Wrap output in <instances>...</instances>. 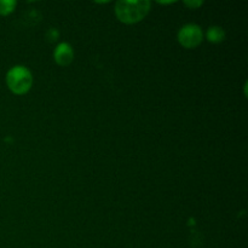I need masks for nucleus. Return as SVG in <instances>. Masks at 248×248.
I'll return each mask as SVG.
<instances>
[{
  "instance_id": "f257e3e1",
  "label": "nucleus",
  "mask_w": 248,
  "mask_h": 248,
  "mask_svg": "<svg viewBox=\"0 0 248 248\" xmlns=\"http://www.w3.org/2000/svg\"><path fill=\"white\" fill-rule=\"evenodd\" d=\"M150 10V1L148 0H120L115 5L118 18L124 23H136L144 18Z\"/></svg>"
},
{
  "instance_id": "f03ea898",
  "label": "nucleus",
  "mask_w": 248,
  "mask_h": 248,
  "mask_svg": "<svg viewBox=\"0 0 248 248\" xmlns=\"http://www.w3.org/2000/svg\"><path fill=\"white\" fill-rule=\"evenodd\" d=\"M6 84L9 89L16 94H23L29 91L33 84L31 72L23 65L12 67L6 74Z\"/></svg>"
},
{
  "instance_id": "7ed1b4c3",
  "label": "nucleus",
  "mask_w": 248,
  "mask_h": 248,
  "mask_svg": "<svg viewBox=\"0 0 248 248\" xmlns=\"http://www.w3.org/2000/svg\"><path fill=\"white\" fill-rule=\"evenodd\" d=\"M203 39L202 31L196 24H186L178 33V40L181 45L186 48H194L201 44Z\"/></svg>"
},
{
  "instance_id": "20e7f679",
  "label": "nucleus",
  "mask_w": 248,
  "mask_h": 248,
  "mask_svg": "<svg viewBox=\"0 0 248 248\" xmlns=\"http://www.w3.org/2000/svg\"><path fill=\"white\" fill-rule=\"evenodd\" d=\"M53 57L55 61L60 65H65L70 64L73 62V58H74V51H73L72 46L67 43H62L56 47L55 53H53Z\"/></svg>"
},
{
  "instance_id": "39448f33",
  "label": "nucleus",
  "mask_w": 248,
  "mask_h": 248,
  "mask_svg": "<svg viewBox=\"0 0 248 248\" xmlns=\"http://www.w3.org/2000/svg\"><path fill=\"white\" fill-rule=\"evenodd\" d=\"M225 38V31H223V28L218 26H213L211 28H208L207 31V39L211 43H220V41L224 40Z\"/></svg>"
},
{
  "instance_id": "423d86ee",
  "label": "nucleus",
  "mask_w": 248,
  "mask_h": 248,
  "mask_svg": "<svg viewBox=\"0 0 248 248\" xmlns=\"http://www.w3.org/2000/svg\"><path fill=\"white\" fill-rule=\"evenodd\" d=\"M17 2L15 0H0V15L6 16L14 11Z\"/></svg>"
},
{
  "instance_id": "0eeeda50",
  "label": "nucleus",
  "mask_w": 248,
  "mask_h": 248,
  "mask_svg": "<svg viewBox=\"0 0 248 248\" xmlns=\"http://www.w3.org/2000/svg\"><path fill=\"white\" fill-rule=\"evenodd\" d=\"M184 4L189 7H198L202 4V1H186Z\"/></svg>"
}]
</instances>
